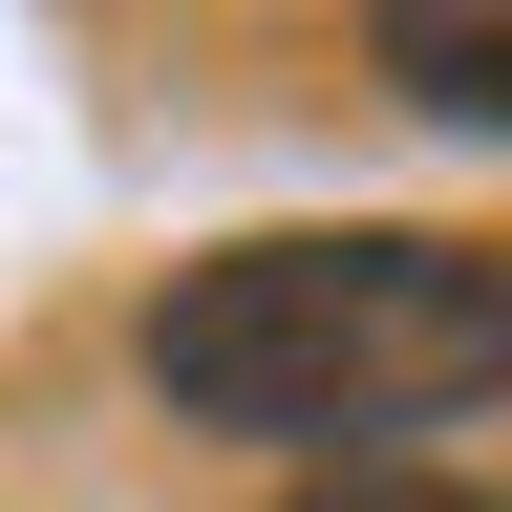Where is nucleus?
I'll return each instance as SVG.
<instances>
[{
  "mask_svg": "<svg viewBox=\"0 0 512 512\" xmlns=\"http://www.w3.org/2000/svg\"><path fill=\"white\" fill-rule=\"evenodd\" d=\"M128 363L171 427H235V448L448 427L512 384V256L491 235H235L192 278H150Z\"/></svg>",
  "mask_w": 512,
  "mask_h": 512,
  "instance_id": "f257e3e1",
  "label": "nucleus"
},
{
  "mask_svg": "<svg viewBox=\"0 0 512 512\" xmlns=\"http://www.w3.org/2000/svg\"><path fill=\"white\" fill-rule=\"evenodd\" d=\"M363 64H384L427 128H512V22H448V0H406V22H363Z\"/></svg>",
  "mask_w": 512,
  "mask_h": 512,
  "instance_id": "f03ea898",
  "label": "nucleus"
},
{
  "mask_svg": "<svg viewBox=\"0 0 512 512\" xmlns=\"http://www.w3.org/2000/svg\"><path fill=\"white\" fill-rule=\"evenodd\" d=\"M278 512H512V491H470V470H320V491H278Z\"/></svg>",
  "mask_w": 512,
  "mask_h": 512,
  "instance_id": "7ed1b4c3",
  "label": "nucleus"
}]
</instances>
